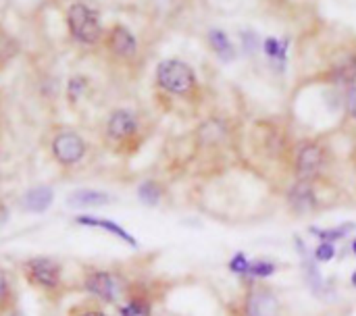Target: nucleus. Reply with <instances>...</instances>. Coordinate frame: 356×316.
<instances>
[{
    "label": "nucleus",
    "mask_w": 356,
    "mask_h": 316,
    "mask_svg": "<svg viewBox=\"0 0 356 316\" xmlns=\"http://www.w3.org/2000/svg\"><path fill=\"white\" fill-rule=\"evenodd\" d=\"M21 275L33 290H40L46 296H56L63 290L65 269L63 263L48 254H35L21 263Z\"/></svg>",
    "instance_id": "nucleus-1"
},
{
    "label": "nucleus",
    "mask_w": 356,
    "mask_h": 316,
    "mask_svg": "<svg viewBox=\"0 0 356 316\" xmlns=\"http://www.w3.org/2000/svg\"><path fill=\"white\" fill-rule=\"evenodd\" d=\"M65 21L69 35L81 46H96L104 35L98 10L86 2H71L67 6Z\"/></svg>",
    "instance_id": "nucleus-2"
},
{
    "label": "nucleus",
    "mask_w": 356,
    "mask_h": 316,
    "mask_svg": "<svg viewBox=\"0 0 356 316\" xmlns=\"http://www.w3.org/2000/svg\"><path fill=\"white\" fill-rule=\"evenodd\" d=\"M81 290L86 296L100 304H119L123 296V283L117 273L108 269H86L81 275Z\"/></svg>",
    "instance_id": "nucleus-3"
},
{
    "label": "nucleus",
    "mask_w": 356,
    "mask_h": 316,
    "mask_svg": "<svg viewBox=\"0 0 356 316\" xmlns=\"http://www.w3.org/2000/svg\"><path fill=\"white\" fill-rule=\"evenodd\" d=\"M156 83L161 90L173 96H188L196 88V73L194 69L179 60V58H167L161 60L156 67Z\"/></svg>",
    "instance_id": "nucleus-4"
},
{
    "label": "nucleus",
    "mask_w": 356,
    "mask_h": 316,
    "mask_svg": "<svg viewBox=\"0 0 356 316\" xmlns=\"http://www.w3.org/2000/svg\"><path fill=\"white\" fill-rule=\"evenodd\" d=\"M88 154V142L75 129H60L50 140V156L63 169L77 167Z\"/></svg>",
    "instance_id": "nucleus-5"
},
{
    "label": "nucleus",
    "mask_w": 356,
    "mask_h": 316,
    "mask_svg": "<svg viewBox=\"0 0 356 316\" xmlns=\"http://www.w3.org/2000/svg\"><path fill=\"white\" fill-rule=\"evenodd\" d=\"M138 129H140V121L136 113H131L129 108H115L104 123V135L113 144L129 142L138 133Z\"/></svg>",
    "instance_id": "nucleus-6"
},
{
    "label": "nucleus",
    "mask_w": 356,
    "mask_h": 316,
    "mask_svg": "<svg viewBox=\"0 0 356 316\" xmlns=\"http://www.w3.org/2000/svg\"><path fill=\"white\" fill-rule=\"evenodd\" d=\"M108 52L117 58H134L138 52V40L136 35L121 23L113 25L106 31V40H104Z\"/></svg>",
    "instance_id": "nucleus-7"
},
{
    "label": "nucleus",
    "mask_w": 356,
    "mask_h": 316,
    "mask_svg": "<svg viewBox=\"0 0 356 316\" xmlns=\"http://www.w3.org/2000/svg\"><path fill=\"white\" fill-rule=\"evenodd\" d=\"M73 223L79 225V227H88V229H100V231H104V233H108V235L125 242L127 246L138 248L136 238L123 225H119L117 221H111V219H104V217H96V215H75L73 217Z\"/></svg>",
    "instance_id": "nucleus-8"
},
{
    "label": "nucleus",
    "mask_w": 356,
    "mask_h": 316,
    "mask_svg": "<svg viewBox=\"0 0 356 316\" xmlns=\"http://www.w3.org/2000/svg\"><path fill=\"white\" fill-rule=\"evenodd\" d=\"M321 165H323L321 146H317L313 142L302 144V148L298 150V156H296V175L302 181H311L313 177H317Z\"/></svg>",
    "instance_id": "nucleus-9"
},
{
    "label": "nucleus",
    "mask_w": 356,
    "mask_h": 316,
    "mask_svg": "<svg viewBox=\"0 0 356 316\" xmlns=\"http://www.w3.org/2000/svg\"><path fill=\"white\" fill-rule=\"evenodd\" d=\"M54 202V190L50 185H35L29 188L27 192H23L19 206L23 213H31V215H44Z\"/></svg>",
    "instance_id": "nucleus-10"
},
{
    "label": "nucleus",
    "mask_w": 356,
    "mask_h": 316,
    "mask_svg": "<svg viewBox=\"0 0 356 316\" xmlns=\"http://www.w3.org/2000/svg\"><path fill=\"white\" fill-rule=\"evenodd\" d=\"M115 198L108 194V192H102V190H90V188H79V190H73L67 198L69 206L71 208H100V206H106L111 204Z\"/></svg>",
    "instance_id": "nucleus-11"
},
{
    "label": "nucleus",
    "mask_w": 356,
    "mask_h": 316,
    "mask_svg": "<svg viewBox=\"0 0 356 316\" xmlns=\"http://www.w3.org/2000/svg\"><path fill=\"white\" fill-rule=\"evenodd\" d=\"M280 302L267 290H257L246 298V316H277Z\"/></svg>",
    "instance_id": "nucleus-12"
},
{
    "label": "nucleus",
    "mask_w": 356,
    "mask_h": 316,
    "mask_svg": "<svg viewBox=\"0 0 356 316\" xmlns=\"http://www.w3.org/2000/svg\"><path fill=\"white\" fill-rule=\"evenodd\" d=\"M288 202L296 213H311L317 206V198H315V190L311 185V181H298L292 185L290 194H288Z\"/></svg>",
    "instance_id": "nucleus-13"
},
{
    "label": "nucleus",
    "mask_w": 356,
    "mask_h": 316,
    "mask_svg": "<svg viewBox=\"0 0 356 316\" xmlns=\"http://www.w3.org/2000/svg\"><path fill=\"white\" fill-rule=\"evenodd\" d=\"M209 46H211L213 52H215L221 60H225V63H229V60L236 58V48H234L229 35H227L223 29H211V31H209Z\"/></svg>",
    "instance_id": "nucleus-14"
},
{
    "label": "nucleus",
    "mask_w": 356,
    "mask_h": 316,
    "mask_svg": "<svg viewBox=\"0 0 356 316\" xmlns=\"http://www.w3.org/2000/svg\"><path fill=\"white\" fill-rule=\"evenodd\" d=\"M330 79L342 85H353L356 81V54L336 63L334 69L330 71Z\"/></svg>",
    "instance_id": "nucleus-15"
},
{
    "label": "nucleus",
    "mask_w": 356,
    "mask_h": 316,
    "mask_svg": "<svg viewBox=\"0 0 356 316\" xmlns=\"http://www.w3.org/2000/svg\"><path fill=\"white\" fill-rule=\"evenodd\" d=\"M152 315V304L146 296H129L121 306L119 316H150Z\"/></svg>",
    "instance_id": "nucleus-16"
},
{
    "label": "nucleus",
    "mask_w": 356,
    "mask_h": 316,
    "mask_svg": "<svg viewBox=\"0 0 356 316\" xmlns=\"http://www.w3.org/2000/svg\"><path fill=\"white\" fill-rule=\"evenodd\" d=\"M15 308V288L8 271L0 265V315Z\"/></svg>",
    "instance_id": "nucleus-17"
},
{
    "label": "nucleus",
    "mask_w": 356,
    "mask_h": 316,
    "mask_svg": "<svg viewBox=\"0 0 356 316\" xmlns=\"http://www.w3.org/2000/svg\"><path fill=\"white\" fill-rule=\"evenodd\" d=\"M138 200L144 206H150V208L152 206H159L161 200H163V188L156 181L148 179V181H144V183L138 185Z\"/></svg>",
    "instance_id": "nucleus-18"
},
{
    "label": "nucleus",
    "mask_w": 356,
    "mask_h": 316,
    "mask_svg": "<svg viewBox=\"0 0 356 316\" xmlns=\"http://www.w3.org/2000/svg\"><path fill=\"white\" fill-rule=\"evenodd\" d=\"M88 88H90V79L86 75H73V77H69V81L65 85V96H67L69 104H77L86 96Z\"/></svg>",
    "instance_id": "nucleus-19"
},
{
    "label": "nucleus",
    "mask_w": 356,
    "mask_h": 316,
    "mask_svg": "<svg viewBox=\"0 0 356 316\" xmlns=\"http://www.w3.org/2000/svg\"><path fill=\"white\" fill-rule=\"evenodd\" d=\"M288 46H290V40H277V38H267L263 48H265V54L275 60V63H286V52H288Z\"/></svg>",
    "instance_id": "nucleus-20"
},
{
    "label": "nucleus",
    "mask_w": 356,
    "mask_h": 316,
    "mask_svg": "<svg viewBox=\"0 0 356 316\" xmlns=\"http://www.w3.org/2000/svg\"><path fill=\"white\" fill-rule=\"evenodd\" d=\"M356 229L355 223H346V225H342V227H336V229H325V231H319V229H313V233L315 235H319L321 238V242H338V240H342V238H346L348 233H353Z\"/></svg>",
    "instance_id": "nucleus-21"
},
{
    "label": "nucleus",
    "mask_w": 356,
    "mask_h": 316,
    "mask_svg": "<svg viewBox=\"0 0 356 316\" xmlns=\"http://www.w3.org/2000/svg\"><path fill=\"white\" fill-rule=\"evenodd\" d=\"M300 246V244H298ZM300 250H302V246H300ZM302 265H305V277H307V283L315 290V292H319L321 290V277H319V271H317V267H315V263L311 260V256H309V252H305L302 250Z\"/></svg>",
    "instance_id": "nucleus-22"
},
{
    "label": "nucleus",
    "mask_w": 356,
    "mask_h": 316,
    "mask_svg": "<svg viewBox=\"0 0 356 316\" xmlns=\"http://www.w3.org/2000/svg\"><path fill=\"white\" fill-rule=\"evenodd\" d=\"M273 273H275V265L269 260H257L250 265V271H248V275H252L254 279H263V277H269Z\"/></svg>",
    "instance_id": "nucleus-23"
},
{
    "label": "nucleus",
    "mask_w": 356,
    "mask_h": 316,
    "mask_svg": "<svg viewBox=\"0 0 356 316\" xmlns=\"http://www.w3.org/2000/svg\"><path fill=\"white\" fill-rule=\"evenodd\" d=\"M229 271H232V273H236V275H248V271H250V263H248V258H246L242 252H238V254L232 258V263H229Z\"/></svg>",
    "instance_id": "nucleus-24"
},
{
    "label": "nucleus",
    "mask_w": 356,
    "mask_h": 316,
    "mask_svg": "<svg viewBox=\"0 0 356 316\" xmlns=\"http://www.w3.org/2000/svg\"><path fill=\"white\" fill-rule=\"evenodd\" d=\"M315 256H317V260H319V263H330V260L336 256V248H334V244H330V242H323V244L317 248Z\"/></svg>",
    "instance_id": "nucleus-25"
},
{
    "label": "nucleus",
    "mask_w": 356,
    "mask_h": 316,
    "mask_svg": "<svg viewBox=\"0 0 356 316\" xmlns=\"http://www.w3.org/2000/svg\"><path fill=\"white\" fill-rule=\"evenodd\" d=\"M242 46L248 52H254L259 48V35L254 31H242Z\"/></svg>",
    "instance_id": "nucleus-26"
},
{
    "label": "nucleus",
    "mask_w": 356,
    "mask_h": 316,
    "mask_svg": "<svg viewBox=\"0 0 356 316\" xmlns=\"http://www.w3.org/2000/svg\"><path fill=\"white\" fill-rule=\"evenodd\" d=\"M346 108L353 115V119H356V85H353L346 94Z\"/></svg>",
    "instance_id": "nucleus-27"
},
{
    "label": "nucleus",
    "mask_w": 356,
    "mask_h": 316,
    "mask_svg": "<svg viewBox=\"0 0 356 316\" xmlns=\"http://www.w3.org/2000/svg\"><path fill=\"white\" fill-rule=\"evenodd\" d=\"M73 316H108L102 308H98V306H86V308H79L77 313Z\"/></svg>",
    "instance_id": "nucleus-28"
},
{
    "label": "nucleus",
    "mask_w": 356,
    "mask_h": 316,
    "mask_svg": "<svg viewBox=\"0 0 356 316\" xmlns=\"http://www.w3.org/2000/svg\"><path fill=\"white\" fill-rule=\"evenodd\" d=\"M0 316H25V315H23V313H21V310H19V308L15 306V308H10V310H6L4 315H0Z\"/></svg>",
    "instance_id": "nucleus-29"
},
{
    "label": "nucleus",
    "mask_w": 356,
    "mask_h": 316,
    "mask_svg": "<svg viewBox=\"0 0 356 316\" xmlns=\"http://www.w3.org/2000/svg\"><path fill=\"white\" fill-rule=\"evenodd\" d=\"M353 285H355V288H356V271H355V273H353Z\"/></svg>",
    "instance_id": "nucleus-30"
},
{
    "label": "nucleus",
    "mask_w": 356,
    "mask_h": 316,
    "mask_svg": "<svg viewBox=\"0 0 356 316\" xmlns=\"http://www.w3.org/2000/svg\"><path fill=\"white\" fill-rule=\"evenodd\" d=\"M353 252H355V254H356V240H355V242H353Z\"/></svg>",
    "instance_id": "nucleus-31"
}]
</instances>
